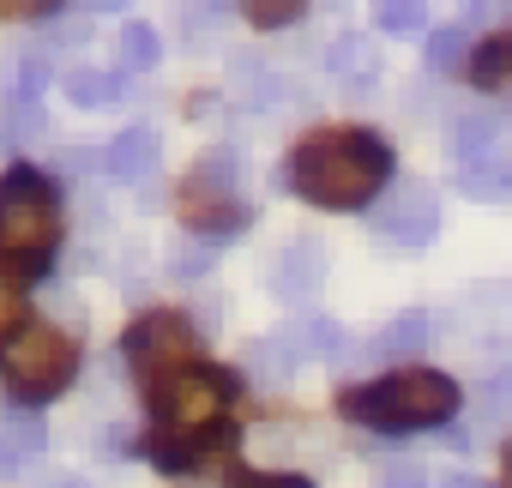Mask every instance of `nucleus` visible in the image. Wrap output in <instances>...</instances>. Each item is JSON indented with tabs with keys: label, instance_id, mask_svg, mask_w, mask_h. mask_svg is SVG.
I'll return each mask as SVG.
<instances>
[{
	"label": "nucleus",
	"instance_id": "nucleus-5",
	"mask_svg": "<svg viewBox=\"0 0 512 488\" xmlns=\"http://www.w3.org/2000/svg\"><path fill=\"white\" fill-rule=\"evenodd\" d=\"M235 175H241V163H235V151H205L199 157V169L181 181V217L199 229V235H235V229H247V205H241V193H235Z\"/></svg>",
	"mask_w": 512,
	"mask_h": 488
},
{
	"label": "nucleus",
	"instance_id": "nucleus-27",
	"mask_svg": "<svg viewBox=\"0 0 512 488\" xmlns=\"http://www.w3.org/2000/svg\"><path fill=\"white\" fill-rule=\"evenodd\" d=\"M49 7H61V0H0V19H43Z\"/></svg>",
	"mask_w": 512,
	"mask_h": 488
},
{
	"label": "nucleus",
	"instance_id": "nucleus-22",
	"mask_svg": "<svg viewBox=\"0 0 512 488\" xmlns=\"http://www.w3.org/2000/svg\"><path fill=\"white\" fill-rule=\"evenodd\" d=\"M482 422H512V374L500 368L494 380H482Z\"/></svg>",
	"mask_w": 512,
	"mask_h": 488
},
{
	"label": "nucleus",
	"instance_id": "nucleus-6",
	"mask_svg": "<svg viewBox=\"0 0 512 488\" xmlns=\"http://www.w3.org/2000/svg\"><path fill=\"white\" fill-rule=\"evenodd\" d=\"M229 398H235V380L229 374H217V368H181L175 380H163L157 392H151V410L163 416V428H175V434H199V428H217L223 422V410H229Z\"/></svg>",
	"mask_w": 512,
	"mask_h": 488
},
{
	"label": "nucleus",
	"instance_id": "nucleus-16",
	"mask_svg": "<svg viewBox=\"0 0 512 488\" xmlns=\"http://www.w3.org/2000/svg\"><path fill=\"white\" fill-rule=\"evenodd\" d=\"M470 79L488 91V85H506L512 79V31H500V37H488L476 55H470Z\"/></svg>",
	"mask_w": 512,
	"mask_h": 488
},
{
	"label": "nucleus",
	"instance_id": "nucleus-2",
	"mask_svg": "<svg viewBox=\"0 0 512 488\" xmlns=\"http://www.w3.org/2000/svg\"><path fill=\"white\" fill-rule=\"evenodd\" d=\"M338 410L350 422H368V428H440L458 410V380L440 368H404L392 380L344 392Z\"/></svg>",
	"mask_w": 512,
	"mask_h": 488
},
{
	"label": "nucleus",
	"instance_id": "nucleus-3",
	"mask_svg": "<svg viewBox=\"0 0 512 488\" xmlns=\"http://www.w3.org/2000/svg\"><path fill=\"white\" fill-rule=\"evenodd\" d=\"M61 235V205H55V187L37 175V169H7L0 175V254L31 266L55 248Z\"/></svg>",
	"mask_w": 512,
	"mask_h": 488
},
{
	"label": "nucleus",
	"instance_id": "nucleus-25",
	"mask_svg": "<svg viewBox=\"0 0 512 488\" xmlns=\"http://www.w3.org/2000/svg\"><path fill=\"white\" fill-rule=\"evenodd\" d=\"M49 91V55H25L19 61V97H43Z\"/></svg>",
	"mask_w": 512,
	"mask_h": 488
},
{
	"label": "nucleus",
	"instance_id": "nucleus-11",
	"mask_svg": "<svg viewBox=\"0 0 512 488\" xmlns=\"http://www.w3.org/2000/svg\"><path fill=\"white\" fill-rule=\"evenodd\" d=\"M320 278H326V260H320L314 241H290V248L278 254V266H272V290L284 302H308L320 290Z\"/></svg>",
	"mask_w": 512,
	"mask_h": 488
},
{
	"label": "nucleus",
	"instance_id": "nucleus-29",
	"mask_svg": "<svg viewBox=\"0 0 512 488\" xmlns=\"http://www.w3.org/2000/svg\"><path fill=\"white\" fill-rule=\"evenodd\" d=\"M235 488H314L308 476H235Z\"/></svg>",
	"mask_w": 512,
	"mask_h": 488
},
{
	"label": "nucleus",
	"instance_id": "nucleus-17",
	"mask_svg": "<svg viewBox=\"0 0 512 488\" xmlns=\"http://www.w3.org/2000/svg\"><path fill=\"white\" fill-rule=\"evenodd\" d=\"M470 55H476V49H470V37H464L458 25H446V31L428 37V67H434V73H452V67H464Z\"/></svg>",
	"mask_w": 512,
	"mask_h": 488
},
{
	"label": "nucleus",
	"instance_id": "nucleus-1",
	"mask_svg": "<svg viewBox=\"0 0 512 488\" xmlns=\"http://www.w3.org/2000/svg\"><path fill=\"white\" fill-rule=\"evenodd\" d=\"M392 181V151L362 127H326L296 145L290 187L320 211H356Z\"/></svg>",
	"mask_w": 512,
	"mask_h": 488
},
{
	"label": "nucleus",
	"instance_id": "nucleus-10",
	"mask_svg": "<svg viewBox=\"0 0 512 488\" xmlns=\"http://www.w3.org/2000/svg\"><path fill=\"white\" fill-rule=\"evenodd\" d=\"M157 157H163V139H157L151 127H127V133L109 139L103 169H109L115 181H151V175H157Z\"/></svg>",
	"mask_w": 512,
	"mask_h": 488
},
{
	"label": "nucleus",
	"instance_id": "nucleus-9",
	"mask_svg": "<svg viewBox=\"0 0 512 488\" xmlns=\"http://www.w3.org/2000/svg\"><path fill=\"white\" fill-rule=\"evenodd\" d=\"M49 446V428L31 404H13V410H0V476H13L25 470L37 452Z\"/></svg>",
	"mask_w": 512,
	"mask_h": 488
},
{
	"label": "nucleus",
	"instance_id": "nucleus-21",
	"mask_svg": "<svg viewBox=\"0 0 512 488\" xmlns=\"http://www.w3.org/2000/svg\"><path fill=\"white\" fill-rule=\"evenodd\" d=\"M121 55H127V67L151 73V67L163 61V43H157V31H151V25H127V31H121Z\"/></svg>",
	"mask_w": 512,
	"mask_h": 488
},
{
	"label": "nucleus",
	"instance_id": "nucleus-13",
	"mask_svg": "<svg viewBox=\"0 0 512 488\" xmlns=\"http://www.w3.org/2000/svg\"><path fill=\"white\" fill-rule=\"evenodd\" d=\"M326 67H332V79H338V85H350V91H368V85L380 79V49H374L368 37L344 31V37L326 49Z\"/></svg>",
	"mask_w": 512,
	"mask_h": 488
},
{
	"label": "nucleus",
	"instance_id": "nucleus-24",
	"mask_svg": "<svg viewBox=\"0 0 512 488\" xmlns=\"http://www.w3.org/2000/svg\"><path fill=\"white\" fill-rule=\"evenodd\" d=\"M19 314H25V290H19V278H7V272H0V344L13 338Z\"/></svg>",
	"mask_w": 512,
	"mask_h": 488
},
{
	"label": "nucleus",
	"instance_id": "nucleus-14",
	"mask_svg": "<svg viewBox=\"0 0 512 488\" xmlns=\"http://www.w3.org/2000/svg\"><path fill=\"white\" fill-rule=\"evenodd\" d=\"M458 181H464V193H476V199H494V193H512V151H482V157H464V169H458Z\"/></svg>",
	"mask_w": 512,
	"mask_h": 488
},
{
	"label": "nucleus",
	"instance_id": "nucleus-15",
	"mask_svg": "<svg viewBox=\"0 0 512 488\" xmlns=\"http://www.w3.org/2000/svg\"><path fill=\"white\" fill-rule=\"evenodd\" d=\"M61 85H67V97H73L79 109H103V103H115V97H121V79H115V73H103V67H73Z\"/></svg>",
	"mask_w": 512,
	"mask_h": 488
},
{
	"label": "nucleus",
	"instance_id": "nucleus-30",
	"mask_svg": "<svg viewBox=\"0 0 512 488\" xmlns=\"http://www.w3.org/2000/svg\"><path fill=\"white\" fill-rule=\"evenodd\" d=\"M440 488H488V482H476V476H440Z\"/></svg>",
	"mask_w": 512,
	"mask_h": 488
},
{
	"label": "nucleus",
	"instance_id": "nucleus-23",
	"mask_svg": "<svg viewBox=\"0 0 512 488\" xmlns=\"http://www.w3.org/2000/svg\"><path fill=\"white\" fill-rule=\"evenodd\" d=\"M500 145V127L488 121V115H470L464 127H458V157H482V151H494Z\"/></svg>",
	"mask_w": 512,
	"mask_h": 488
},
{
	"label": "nucleus",
	"instance_id": "nucleus-32",
	"mask_svg": "<svg viewBox=\"0 0 512 488\" xmlns=\"http://www.w3.org/2000/svg\"><path fill=\"white\" fill-rule=\"evenodd\" d=\"M43 488H79V476H49Z\"/></svg>",
	"mask_w": 512,
	"mask_h": 488
},
{
	"label": "nucleus",
	"instance_id": "nucleus-20",
	"mask_svg": "<svg viewBox=\"0 0 512 488\" xmlns=\"http://www.w3.org/2000/svg\"><path fill=\"white\" fill-rule=\"evenodd\" d=\"M422 13H428V0H374V19H380V31H392V37H410V31L422 25Z\"/></svg>",
	"mask_w": 512,
	"mask_h": 488
},
{
	"label": "nucleus",
	"instance_id": "nucleus-18",
	"mask_svg": "<svg viewBox=\"0 0 512 488\" xmlns=\"http://www.w3.org/2000/svg\"><path fill=\"white\" fill-rule=\"evenodd\" d=\"M422 338H428V320H422V314H398V320L380 332V356H416Z\"/></svg>",
	"mask_w": 512,
	"mask_h": 488
},
{
	"label": "nucleus",
	"instance_id": "nucleus-26",
	"mask_svg": "<svg viewBox=\"0 0 512 488\" xmlns=\"http://www.w3.org/2000/svg\"><path fill=\"white\" fill-rule=\"evenodd\" d=\"M211 260H217V254L205 248V241H193V248L175 254V278H199V272H211Z\"/></svg>",
	"mask_w": 512,
	"mask_h": 488
},
{
	"label": "nucleus",
	"instance_id": "nucleus-33",
	"mask_svg": "<svg viewBox=\"0 0 512 488\" xmlns=\"http://www.w3.org/2000/svg\"><path fill=\"white\" fill-rule=\"evenodd\" d=\"M500 488H512V446H506V470H500Z\"/></svg>",
	"mask_w": 512,
	"mask_h": 488
},
{
	"label": "nucleus",
	"instance_id": "nucleus-7",
	"mask_svg": "<svg viewBox=\"0 0 512 488\" xmlns=\"http://www.w3.org/2000/svg\"><path fill=\"white\" fill-rule=\"evenodd\" d=\"M193 356H199V338H193V326L181 320V314H145L133 332H127V368L139 374V386H163V380H175L181 368H193Z\"/></svg>",
	"mask_w": 512,
	"mask_h": 488
},
{
	"label": "nucleus",
	"instance_id": "nucleus-8",
	"mask_svg": "<svg viewBox=\"0 0 512 488\" xmlns=\"http://www.w3.org/2000/svg\"><path fill=\"white\" fill-rule=\"evenodd\" d=\"M374 235L398 241V248H428L440 235V193L428 181H398L392 199L374 211Z\"/></svg>",
	"mask_w": 512,
	"mask_h": 488
},
{
	"label": "nucleus",
	"instance_id": "nucleus-28",
	"mask_svg": "<svg viewBox=\"0 0 512 488\" xmlns=\"http://www.w3.org/2000/svg\"><path fill=\"white\" fill-rule=\"evenodd\" d=\"M380 488H428V476H422L416 464H392V470L380 476Z\"/></svg>",
	"mask_w": 512,
	"mask_h": 488
},
{
	"label": "nucleus",
	"instance_id": "nucleus-4",
	"mask_svg": "<svg viewBox=\"0 0 512 488\" xmlns=\"http://www.w3.org/2000/svg\"><path fill=\"white\" fill-rule=\"evenodd\" d=\"M79 368V350L67 332L55 326H25L0 344V380H7L19 398H55Z\"/></svg>",
	"mask_w": 512,
	"mask_h": 488
},
{
	"label": "nucleus",
	"instance_id": "nucleus-12",
	"mask_svg": "<svg viewBox=\"0 0 512 488\" xmlns=\"http://www.w3.org/2000/svg\"><path fill=\"white\" fill-rule=\"evenodd\" d=\"M314 332L308 326H284V332H272V338H260V344H253V368H260L266 380H290L314 350Z\"/></svg>",
	"mask_w": 512,
	"mask_h": 488
},
{
	"label": "nucleus",
	"instance_id": "nucleus-19",
	"mask_svg": "<svg viewBox=\"0 0 512 488\" xmlns=\"http://www.w3.org/2000/svg\"><path fill=\"white\" fill-rule=\"evenodd\" d=\"M302 7H308V0H241L247 25H260V31H284V25H296Z\"/></svg>",
	"mask_w": 512,
	"mask_h": 488
},
{
	"label": "nucleus",
	"instance_id": "nucleus-31",
	"mask_svg": "<svg viewBox=\"0 0 512 488\" xmlns=\"http://www.w3.org/2000/svg\"><path fill=\"white\" fill-rule=\"evenodd\" d=\"M91 13H115V7H127V0H85Z\"/></svg>",
	"mask_w": 512,
	"mask_h": 488
}]
</instances>
